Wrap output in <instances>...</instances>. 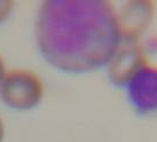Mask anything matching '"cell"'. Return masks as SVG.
<instances>
[{"mask_svg": "<svg viewBox=\"0 0 157 142\" xmlns=\"http://www.w3.org/2000/svg\"><path fill=\"white\" fill-rule=\"evenodd\" d=\"M40 54L54 68L83 73L109 64L122 44L117 12L105 0H49L36 21Z\"/></svg>", "mask_w": 157, "mask_h": 142, "instance_id": "cell-1", "label": "cell"}, {"mask_svg": "<svg viewBox=\"0 0 157 142\" xmlns=\"http://www.w3.org/2000/svg\"><path fill=\"white\" fill-rule=\"evenodd\" d=\"M43 95V83L35 72L29 70L15 69L6 72L0 86L2 102L16 110H29L37 107Z\"/></svg>", "mask_w": 157, "mask_h": 142, "instance_id": "cell-2", "label": "cell"}, {"mask_svg": "<svg viewBox=\"0 0 157 142\" xmlns=\"http://www.w3.org/2000/svg\"><path fill=\"white\" fill-rule=\"evenodd\" d=\"M127 98L140 115L157 112V67L146 64L126 84Z\"/></svg>", "mask_w": 157, "mask_h": 142, "instance_id": "cell-3", "label": "cell"}, {"mask_svg": "<svg viewBox=\"0 0 157 142\" xmlns=\"http://www.w3.org/2000/svg\"><path fill=\"white\" fill-rule=\"evenodd\" d=\"M147 64L144 49L138 40L122 41L109 65V78L116 86H126L134 73Z\"/></svg>", "mask_w": 157, "mask_h": 142, "instance_id": "cell-4", "label": "cell"}, {"mask_svg": "<svg viewBox=\"0 0 157 142\" xmlns=\"http://www.w3.org/2000/svg\"><path fill=\"white\" fill-rule=\"evenodd\" d=\"M153 16V5L148 1H132L117 13L123 41L136 40Z\"/></svg>", "mask_w": 157, "mask_h": 142, "instance_id": "cell-5", "label": "cell"}, {"mask_svg": "<svg viewBox=\"0 0 157 142\" xmlns=\"http://www.w3.org/2000/svg\"><path fill=\"white\" fill-rule=\"evenodd\" d=\"M13 2L12 1H6V0H0V23L4 22L8 17L12 10H13Z\"/></svg>", "mask_w": 157, "mask_h": 142, "instance_id": "cell-6", "label": "cell"}, {"mask_svg": "<svg viewBox=\"0 0 157 142\" xmlns=\"http://www.w3.org/2000/svg\"><path fill=\"white\" fill-rule=\"evenodd\" d=\"M5 75H6V71H5V63L1 56H0V86H1V83H2V79H4Z\"/></svg>", "mask_w": 157, "mask_h": 142, "instance_id": "cell-7", "label": "cell"}, {"mask_svg": "<svg viewBox=\"0 0 157 142\" xmlns=\"http://www.w3.org/2000/svg\"><path fill=\"white\" fill-rule=\"evenodd\" d=\"M4 135H5V126H4V121L0 118V142H2L4 140Z\"/></svg>", "mask_w": 157, "mask_h": 142, "instance_id": "cell-8", "label": "cell"}]
</instances>
